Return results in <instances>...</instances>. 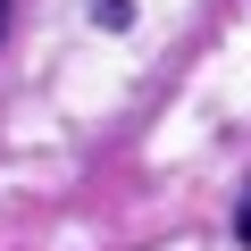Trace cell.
Listing matches in <instances>:
<instances>
[{
  "label": "cell",
  "instance_id": "obj_1",
  "mask_svg": "<svg viewBox=\"0 0 251 251\" xmlns=\"http://www.w3.org/2000/svg\"><path fill=\"white\" fill-rule=\"evenodd\" d=\"M92 17L100 25H134V0H92Z\"/></svg>",
  "mask_w": 251,
  "mask_h": 251
},
{
  "label": "cell",
  "instance_id": "obj_2",
  "mask_svg": "<svg viewBox=\"0 0 251 251\" xmlns=\"http://www.w3.org/2000/svg\"><path fill=\"white\" fill-rule=\"evenodd\" d=\"M234 243L251 251V184H243V201H234Z\"/></svg>",
  "mask_w": 251,
  "mask_h": 251
},
{
  "label": "cell",
  "instance_id": "obj_3",
  "mask_svg": "<svg viewBox=\"0 0 251 251\" xmlns=\"http://www.w3.org/2000/svg\"><path fill=\"white\" fill-rule=\"evenodd\" d=\"M0 34H9V0H0Z\"/></svg>",
  "mask_w": 251,
  "mask_h": 251
}]
</instances>
